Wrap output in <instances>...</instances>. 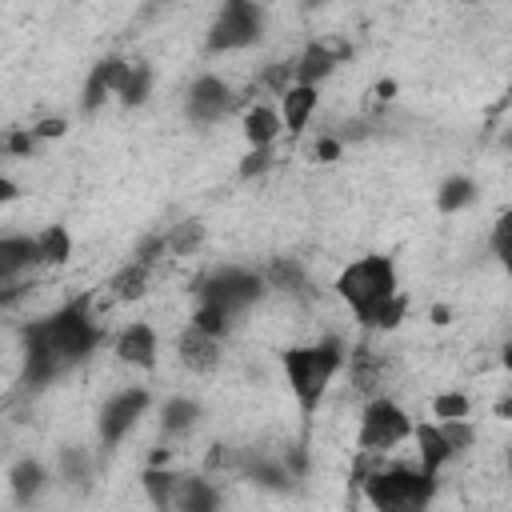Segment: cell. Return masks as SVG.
<instances>
[{"mask_svg": "<svg viewBox=\"0 0 512 512\" xmlns=\"http://www.w3.org/2000/svg\"><path fill=\"white\" fill-rule=\"evenodd\" d=\"M20 196V188L8 180V176H0V204H8V200H16Z\"/></svg>", "mask_w": 512, "mask_h": 512, "instance_id": "obj_33", "label": "cell"}, {"mask_svg": "<svg viewBox=\"0 0 512 512\" xmlns=\"http://www.w3.org/2000/svg\"><path fill=\"white\" fill-rule=\"evenodd\" d=\"M316 88L312 84H288L284 92H280V124L288 128V132H300L304 124H308V116L316 112Z\"/></svg>", "mask_w": 512, "mask_h": 512, "instance_id": "obj_14", "label": "cell"}, {"mask_svg": "<svg viewBox=\"0 0 512 512\" xmlns=\"http://www.w3.org/2000/svg\"><path fill=\"white\" fill-rule=\"evenodd\" d=\"M336 296L356 312L364 328H396L404 296L396 288V264L388 256H360L336 276Z\"/></svg>", "mask_w": 512, "mask_h": 512, "instance_id": "obj_2", "label": "cell"}, {"mask_svg": "<svg viewBox=\"0 0 512 512\" xmlns=\"http://www.w3.org/2000/svg\"><path fill=\"white\" fill-rule=\"evenodd\" d=\"M432 416H436V420H460V416H468V396H460V392H444V396H436Z\"/></svg>", "mask_w": 512, "mask_h": 512, "instance_id": "obj_27", "label": "cell"}, {"mask_svg": "<svg viewBox=\"0 0 512 512\" xmlns=\"http://www.w3.org/2000/svg\"><path fill=\"white\" fill-rule=\"evenodd\" d=\"M228 108H232V88H228L220 76H200V80H192L188 100H184V112H188L196 124H212V120H220Z\"/></svg>", "mask_w": 512, "mask_h": 512, "instance_id": "obj_10", "label": "cell"}, {"mask_svg": "<svg viewBox=\"0 0 512 512\" xmlns=\"http://www.w3.org/2000/svg\"><path fill=\"white\" fill-rule=\"evenodd\" d=\"M340 364H344V352H340L336 340L300 344V348L284 352V376H288V388H292L296 404L304 408V416H312L320 408V396L328 392V384L340 372Z\"/></svg>", "mask_w": 512, "mask_h": 512, "instance_id": "obj_3", "label": "cell"}, {"mask_svg": "<svg viewBox=\"0 0 512 512\" xmlns=\"http://www.w3.org/2000/svg\"><path fill=\"white\" fill-rule=\"evenodd\" d=\"M60 468H64L72 480H80V476H84V460H80V452H64V456H60Z\"/></svg>", "mask_w": 512, "mask_h": 512, "instance_id": "obj_31", "label": "cell"}, {"mask_svg": "<svg viewBox=\"0 0 512 512\" xmlns=\"http://www.w3.org/2000/svg\"><path fill=\"white\" fill-rule=\"evenodd\" d=\"M336 148H340L336 140H324V144H316V156H336Z\"/></svg>", "mask_w": 512, "mask_h": 512, "instance_id": "obj_34", "label": "cell"}, {"mask_svg": "<svg viewBox=\"0 0 512 512\" xmlns=\"http://www.w3.org/2000/svg\"><path fill=\"white\" fill-rule=\"evenodd\" d=\"M508 228H512V224H508V216H500V220H496V236H492V244H496V256H500V260H508Z\"/></svg>", "mask_w": 512, "mask_h": 512, "instance_id": "obj_30", "label": "cell"}, {"mask_svg": "<svg viewBox=\"0 0 512 512\" xmlns=\"http://www.w3.org/2000/svg\"><path fill=\"white\" fill-rule=\"evenodd\" d=\"M180 360H184V368H192V372H208V368H216V360H220V336H208V332H200L196 324L180 336Z\"/></svg>", "mask_w": 512, "mask_h": 512, "instance_id": "obj_15", "label": "cell"}, {"mask_svg": "<svg viewBox=\"0 0 512 512\" xmlns=\"http://www.w3.org/2000/svg\"><path fill=\"white\" fill-rule=\"evenodd\" d=\"M144 276H148V264H144V260H136L132 268H124V272L112 280V292H116L120 300H136V296L144 292Z\"/></svg>", "mask_w": 512, "mask_h": 512, "instance_id": "obj_25", "label": "cell"}, {"mask_svg": "<svg viewBox=\"0 0 512 512\" xmlns=\"http://www.w3.org/2000/svg\"><path fill=\"white\" fill-rule=\"evenodd\" d=\"M260 292H264V276H260V272H248V268H216V272L196 288L200 300L216 304V308L228 312V316H240L244 308H252V304L260 300Z\"/></svg>", "mask_w": 512, "mask_h": 512, "instance_id": "obj_7", "label": "cell"}, {"mask_svg": "<svg viewBox=\"0 0 512 512\" xmlns=\"http://www.w3.org/2000/svg\"><path fill=\"white\" fill-rule=\"evenodd\" d=\"M124 64H128V60L108 56V60H100V64L92 68V76H88V84H84V108H88V112H92L96 104H104L108 92L116 96V84H120V76H124Z\"/></svg>", "mask_w": 512, "mask_h": 512, "instance_id": "obj_16", "label": "cell"}, {"mask_svg": "<svg viewBox=\"0 0 512 512\" xmlns=\"http://www.w3.org/2000/svg\"><path fill=\"white\" fill-rule=\"evenodd\" d=\"M408 436H412V420L400 404L380 396L364 408V416H360V452H388Z\"/></svg>", "mask_w": 512, "mask_h": 512, "instance_id": "obj_8", "label": "cell"}, {"mask_svg": "<svg viewBox=\"0 0 512 512\" xmlns=\"http://www.w3.org/2000/svg\"><path fill=\"white\" fill-rule=\"evenodd\" d=\"M64 128H68L64 120H40V124L32 128V136H36V140H40V136H64Z\"/></svg>", "mask_w": 512, "mask_h": 512, "instance_id": "obj_32", "label": "cell"}, {"mask_svg": "<svg viewBox=\"0 0 512 512\" xmlns=\"http://www.w3.org/2000/svg\"><path fill=\"white\" fill-rule=\"evenodd\" d=\"M472 200H476V184H472L468 176H448V180L440 184L436 208H440V212H456V208H464V204H472Z\"/></svg>", "mask_w": 512, "mask_h": 512, "instance_id": "obj_23", "label": "cell"}, {"mask_svg": "<svg viewBox=\"0 0 512 512\" xmlns=\"http://www.w3.org/2000/svg\"><path fill=\"white\" fill-rule=\"evenodd\" d=\"M196 420H200V404H196V400H188V396H172V400L164 404L160 428H164L168 436H176V432H188Z\"/></svg>", "mask_w": 512, "mask_h": 512, "instance_id": "obj_19", "label": "cell"}, {"mask_svg": "<svg viewBox=\"0 0 512 512\" xmlns=\"http://www.w3.org/2000/svg\"><path fill=\"white\" fill-rule=\"evenodd\" d=\"M436 492V476L420 468H376L364 480V496L376 508H424Z\"/></svg>", "mask_w": 512, "mask_h": 512, "instance_id": "obj_4", "label": "cell"}, {"mask_svg": "<svg viewBox=\"0 0 512 512\" xmlns=\"http://www.w3.org/2000/svg\"><path fill=\"white\" fill-rule=\"evenodd\" d=\"M32 264H40L36 256V236H0V296L8 284L20 280V272H28Z\"/></svg>", "mask_w": 512, "mask_h": 512, "instance_id": "obj_12", "label": "cell"}, {"mask_svg": "<svg viewBox=\"0 0 512 512\" xmlns=\"http://www.w3.org/2000/svg\"><path fill=\"white\" fill-rule=\"evenodd\" d=\"M412 436H416V456H420V472L436 476L456 452H464L472 444V424L468 416L460 420H428V424H412Z\"/></svg>", "mask_w": 512, "mask_h": 512, "instance_id": "obj_5", "label": "cell"}, {"mask_svg": "<svg viewBox=\"0 0 512 512\" xmlns=\"http://www.w3.org/2000/svg\"><path fill=\"white\" fill-rule=\"evenodd\" d=\"M68 252H72V236H68L60 224H52V228H44V232L36 236V256H40V264H64Z\"/></svg>", "mask_w": 512, "mask_h": 512, "instance_id": "obj_21", "label": "cell"}, {"mask_svg": "<svg viewBox=\"0 0 512 512\" xmlns=\"http://www.w3.org/2000/svg\"><path fill=\"white\" fill-rule=\"evenodd\" d=\"M172 504L184 508V512H208V508H216V492H212L204 480L180 476V480H176V492H172Z\"/></svg>", "mask_w": 512, "mask_h": 512, "instance_id": "obj_18", "label": "cell"}, {"mask_svg": "<svg viewBox=\"0 0 512 512\" xmlns=\"http://www.w3.org/2000/svg\"><path fill=\"white\" fill-rule=\"evenodd\" d=\"M260 36H264V8L256 0H224L208 28V48L236 52V48L256 44Z\"/></svg>", "mask_w": 512, "mask_h": 512, "instance_id": "obj_6", "label": "cell"}, {"mask_svg": "<svg viewBox=\"0 0 512 512\" xmlns=\"http://www.w3.org/2000/svg\"><path fill=\"white\" fill-rule=\"evenodd\" d=\"M348 52H352L348 44H332V40H316V44H308V48H304V56L292 64V80H296V84H312V88H316L324 76H332V68H336Z\"/></svg>", "mask_w": 512, "mask_h": 512, "instance_id": "obj_11", "label": "cell"}, {"mask_svg": "<svg viewBox=\"0 0 512 512\" xmlns=\"http://www.w3.org/2000/svg\"><path fill=\"white\" fill-rule=\"evenodd\" d=\"M176 480H180V476H172V472H156V468L144 472V488H148V496H152L156 504H172Z\"/></svg>", "mask_w": 512, "mask_h": 512, "instance_id": "obj_26", "label": "cell"}, {"mask_svg": "<svg viewBox=\"0 0 512 512\" xmlns=\"http://www.w3.org/2000/svg\"><path fill=\"white\" fill-rule=\"evenodd\" d=\"M156 352H160V344H156V332H152V324H128L120 336H116V356L124 360V364H136V368H152L156 364Z\"/></svg>", "mask_w": 512, "mask_h": 512, "instance_id": "obj_13", "label": "cell"}, {"mask_svg": "<svg viewBox=\"0 0 512 512\" xmlns=\"http://www.w3.org/2000/svg\"><path fill=\"white\" fill-rule=\"evenodd\" d=\"M148 408V392L144 388H120L116 396L104 400L100 416H96V428H100V440L104 444H120L128 436V428L144 416Z\"/></svg>", "mask_w": 512, "mask_h": 512, "instance_id": "obj_9", "label": "cell"}, {"mask_svg": "<svg viewBox=\"0 0 512 512\" xmlns=\"http://www.w3.org/2000/svg\"><path fill=\"white\" fill-rule=\"evenodd\" d=\"M280 116L268 108V104H256V108H248L244 112V136H248V144L252 148H268L276 136H280Z\"/></svg>", "mask_w": 512, "mask_h": 512, "instance_id": "obj_17", "label": "cell"}, {"mask_svg": "<svg viewBox=\"0 0 512 512\" xmlns=\"http://www.w3.org/2000/svg\"><path fill=\"white\" fill-rule=\"evenodd\" d=\"M200 240H204V224H200V220H184V224H176V228L164 236V248L176 252V256H184V252L200 248Z\"/></svg>", "mask_w": 512, "mask_h": 512, "instance_id": "obj_24", "label": "cell"}, {"mask_svg": "<svg viewBox=\"0 0 512 512\" xmlns=\"http://www.w3.org/2000/svg\"><path fill=\"white\" fill-rule=\"evenodd\" d=\"M272 280H276L280 288H288V292H300V288H304V276H300V264H292V260H288V264L280 260V264L272 268Z\"/></svg>", "mask_w": 512, "mask_h": 512, "instance_id": "obj_29", "label": "cell"}, {"mask_svg": "<svg viewBox=\"0 0 512 512\" xmlns=\"http://www.w3.org/2000/svg\"><path fill=\"white\" fill-rule=\"evenodd\" d=\"M100 344V324L88 312V296L68 300L44 320L24 328V384H48L88 360Z\"/></svg>", "mask_w": 512, "mask_h": 512, "instance_id": "obj_1", "label": "cell"}, {"mask_svg": "<svg viewBox=\"0 0 512 512\" xmlns=\"http://www.w3.org/2000/svg\"><path fill=\"white\" fill-rule=\"evenodd\" d=\"M148 88H152V68L148 64H124V76L116 84V96L124 104H144Z\"/></svg>", "mask_w": 512, "mask_h": 512, "instance_id": "obj_20", "label": "cell"}, {"mask_svg": "<svg viewBox=\"0 0 512 512\" xmlns=\"http://www.w3.org/2000/svg\"><path fill=\"white\" fill-rule=\"evenodd\" d=\"M272 168V144L268 148H252L248 156H244V164H240V176H260V172H268Z\"/></svg>", "mask_w": 512, "mask_h": 512, "instance_id": "obj_28", "label": "cell"}, {"mask_svg": "<svg viewBox=\"0 0 512 512\" xmlns=\"http://www.w3.org/2000/svg\"><path fill=\"white\" fill-rule=\"evenodd\" d=\"M8 480H12V492H16V500L20 504H28L40 488H44V468L36 464V460H20L12 472H8Z\"/></svg>", "mask_w": 512, "mask_h": 512, "instance_id": "obj_22", "label": "cell"}]
</instances>
